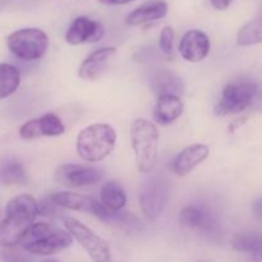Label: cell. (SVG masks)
Returning a JSON list of instances; mask_svg holds the SVG:
<instances>
[{"mask_svg": "<svg viewBox=\"0 0 262 262\" xmlns=\"http://www.w3.org/2000/svg\"><path fill=\"white\" fill-rule=\"evenodd\" d=\"M37 216L38 202L31 194L13 197L5 206V217L0 222V247H15L22 243Z\"/></svg>", "mask_w": 262, "mask_h": 262, "instance_id": "obj_1", "label": "cell"}, {"mask_svg": "<svg viewBox=\"0 0 262 262\" xmlns=\"http://www.w3.org/2000/svg\"><path fill=\"white\" fill-rule=\"evenodd\" d=\"M117 143V132L110 124L96 123L82 129L77 136V154L87 163L104 160L113 152Z\"/></svg>", "mask_w": 262, "mask_h": 262, "instance_id": "obj_2", "label": "cell"}, {"mask_svg": "<svg viewBox=\"0 0 262 262\" xmlns=\"http://www.w3.org/2000/svg\"><path fill=\"white\" fill-rule=\"evenodd\" d=\"M159 133L155 123L138 118L130 125V141L135 151L136 166L140 173H150L158 163Z\"/></svg>", "mask_w": 262, "mask_h": 262, "instance_id": "obj_3", "label": "cell"}, {"mask_svg": "<svg viewBox=\"0 0 262 262\" xmlns=\"http://www.w3.org/2000/svg\"><path fill=\"white\" fill-rule=\"evenodd\" d=\"M73 243L68 232L48 223H33L22 241V248L31 255L49 256L66 250Z\"/></svg>", "mask_w": 262, "mask_h": 262, "instance_id": "obj_4", "label": "cell"}, {"mask_svg": "<svg viewBox=\"0 0 262 262\" xmlns=\"http://www.w3.org/2000/svg\"><path fill=\"white\" fill-rule=\"evenodd\" d=\"M262 97V83L242 78L228 83L214 109L217 117L238 114Z\"/></svg>", "mask_w": 262, "mask_h": 262, "instance_id": "obj_5", "label": "cell"}, {"mask_svg": "<svg viewBox=\"0 0 262 262\" xmlns=\"http://www.w3.org/2000/svg\"><path fill=\"white\" fill-rule=\"evenodd\" d=\"M10 53L22 60H37L42 58L49 48V37L42 30L36 27L20 28L7 38Z\"/></svg>", "mask_w": 262, "mask_h": 262, "instance_id": "obj_6", "label": "cell"}, {"mask_svg": "<svg viewBox=\"0 0 262 262\" xmlns=\"http://www.w3.org/2000/svg\"><path fill=\"white\" fill-rule=\"evenodd\" d=\"M170 199V184L161 176L152 177L140 192V207L143 216L150 222L159 219Z\"/></svg>", "mask_w": 262, "mask_h": 262, "instance_id": "obj_7", "label": "cell"}, {"mask_svg": "<svg viewBox=\"0 0 262 262\" xmlns=\"http://www.w3.org/2000/svg\"><path fill=\"white\" fill-rule=\"evenodd\" d=\"M64 227L67 232L72 235L82 246L87 255L92 258L94 262H112V255H110L109 245L100 235H97L94 230L90 229L79 220L71 216L63 217Z\"/></svg>", "mask_w": 262, "mask_h": 262, "instance_id": "obj_8", "label": "cell"}, {"mask_svg": "<svg viewBox=\"0 0 262 262\" xmlns=\"http://www.w3.org/2000/svg\"><path fill=\"white\" fill-rule=\"evenodd\" d=\"M50 199L53 200V202L58 207L72 210V211L89 212V214H92L97 219L102 220V222L112 223L115 214V212L105 209L101 202L96 201L92 197L74 193V192H56V193L51 194Z\"/></svg>", "mask_w": 262, "mask_h": 262, "instance_id": "obj_9", "label": "cell"}, {"mask_svg": "<svg viewBox=\"0 0 262 262\" xmlns=\"http://www.w3.org/2000/svg\"><path fill=\"white\" fill-rule=\"evenodd\" d=\"M104 170L90 165L64 164L56 168L55 179L69 188H82L94 186L104 179Z\"/></svg>", "mask_w": 262, "mask_h": 262, "instance_id": "obj_10", "label": "cell"}, {"mask_svg": "<svg viewBox=\"0 0 262 262\" xmlns=\"http://www.w3.org/2000/svg\"><path fill=\"white\" fill-rule=\"evenodd\" d=\"M66 132L63 122L58 115L49 113L36 119L26 122L19 128V137L22 140H36L40 137H58Z\"/></svg>", "mask_w": 262, "mask_h": 262, "instance_id": "obj_11", "label": "cell"}, {"mask_svg": "<svg viewBox=\"0 0 262 262\" xmlns=\"http://www.w3.org/2000/svg\"><path fill=\"white\" fill-rule=\"evenodd\" d=\"M179 220L183 227L200 230L210 235L216 234L219 230L217 217L206 207L194 206V205L183 207L179 212Z\"/></svg>", "mask_w": 262, "mask_h": 262, "instance_id": "obj_12", "label": "cell"}, {"mask_svg": "<svg viewBox=\"0 0 262 262\" xmlns=\"http://www.w3.org/2000/svg\"><path fill=\"white\" fill-rule=\"evenodd\" d=\"M105 33L104 26L89 17H77L66 32V41L71 45L97 42Z\"/></svg>", "mask_w": 262, "mask_h": 262, "instance_id": "obj_13", "label": "cell"}, {"mask_svg": "<svg viewBox=\"0 0 262 262\" xmlns=\"http://www.w3.org/2000/svg\"><path fill=\"white\" fill-rule=\"evenodd\" d=\"M179 53L184 60L199 63L210 53V40L205 32L200 30H189L179 42Z\"/></svg>", "mask_w": 262, "mask_h": 262, "instance_id": "obj_14", "label": "cell"}, {"mask_svg": "<svg viewBox=\"0 0 262 262\" xmlns=\"http://www.w3.org/2000/svg\"><path fill=\"white\" fill-rule=\"evenodd\" d=\"M210 154L209 146L205 143H194L183 148L173 161V171L178 177L191 173L197 165L204 163Z\"/></svg>", "mask_w": 262, "mask_h": 262, "instance_id": "obj_15", "label": "cell"}, {"mask_svg": "<svg viewBox=\"0 0 262 262\" xmlns=\"http://www.w3.org/2000/svg\"><path fill=\"white\" fill-rule=\"evenodd\" d=\"M117 49L115 48H101L92 51L83 61L78 69V74L82 79L86 81H95L100 78L106 69L110 59L115 55Z\"/></svg>", "mask_w": 262, "mask_h": 262, "instance_id": "obj_16", "label": "cell"}, {"mask_svg": "<svg viewBox=\"0 0 262 262\" xmlns=\"http://www.w3.org/2000/svg\"><path fill=\"white\" fill-rule=\"evenodd\" d=\"M168 13V3L165 0H148L133 9L125 18L128 26H141L155 22L164 18Z\"/></svg>", "mask_w": 262, "mask_h": 262, "instance_id": "obj_17", "label": "cell"}, {"mask_svg": "<svg viewBox=\"0 0 262 262\" xmlns=\"http://www.w3.org/2000/svg\"><path fill=\"white\" fill-rule=\"evenodd\" d=\"M184 104L182 99L176 95H161L158 97L155 106V119L160 124L168 125L176 122L183 114Z\"/></svg>", "mask_w": 262, "mask_h": 262, "instance_id": "obj_18", "label": "cell"}, {"mask_svg": "<svg viewBox=\"0 0 262 262\" xmlns=\"http://www.w3.org/2000/svg\"><path fill=\"white\" fill-rule=\"evenodd\" d=\"M151 89L158 96L176 95L181 96L184 92L183 81L168 69H159L151 77Z\"/></svg>", "mask_w": 262, "mask_h": 262, "instance_id": "obj_19", "label": "cell"}, {"mask_svg": "<svg viewBox=\"0 0 262 262\" xmlns=\"http://www.w3.org/2000/svg\"><path fill=\"white\" fill-rule=\"evenodd\" d=\"M233 250L252 255L255 260H262V233L255 230L238 232L232 238Z\"/></svg>", "mask_w": 262, "mask_h": 262, "instance_id": "obj_20", "label": "cell"}, {"mask_svg": "<svg viewBox=\"0 0 262 262\" xmlns=\"http://www.w3.org/2000/svg\"><path fill=\"white\" fill-rule=\"evenodd\" d=\"M27 170L20 160L15 158H4L0 160V183L13 186L27 182Z\"/></svg>", "mask_w": 262, "mask_h": 262, "instance_id": "obj_21", "label": "cell"}, {"mask_svg": "<svg viewBox=\"0 0 262 262\" xmlns=\"http://www.w3.org/2000/svg\"><path fill=\"white\" fill-rule=\"evenodd\" d=\"M100 199L101 205L109 211L117 212L122 211L123 207L127 204V196L118 182L110 181L102 184L101 191H100Z\"/></svg>", "mask_w": 262, "mask_h": 262, "instance_id": "obj_22", "label": "cell"}, {"mask_svg": "<svg viewBox=\"0 0 262 262\" xmlns=\"http://www.w3.org/2000/svg\"><path fill=\"white\" fill-rule=\"evenodd\" d=\"M20 84V72L9 63H0V100L12 96Z\"/></svg>", "mask_w": 262, "mask_h": 262, "instance_id": "obj_23", "label": "cell"}, {"mask_svg": "<svg viewBox=\"0 0 262 262\" xmlns=\"http://www.w3.org/2000/svg\"><path fill=\"white\" fill-rule=\"evenodd\" d=\"M239 46H252L262 43V12L246 23L237 35Z\"/></svg>", "mask_w": 262, "mask_h": 262, "instance_id": "obj_24", "label": "cell"}, {"mask_svg": "<svg viewBox=\"0 0 262 262\" xmlns=\"http://www.w3.org/2000/svg\"><path fill=\"white\" fill-rule=\"evenodd\" d=\"M0 261L2 262H33L32 255L23 248H3L0 251Z\"/></svg>", "mask_w": 262, "mask_h": 262, "instance_id": "obj_25", "label": "cell"}, {"mask_svg": "<svg viewBox=\"0 0 262 262\" xmlns=\"http://www.w3.org/2000/svg\"><path fill=\"white\" fill-rule=\"evenodd\" d=\"M173 43H174V31L170 26H165L160 32V45L161 51L165 55H170L173 53Z\"/></svg>", "mask_w": 262, "mask_h": 262, "instance_id": "obj_26", "label": "cell"}, {"mask_svg": "<svg viewBox=\"0 0 262 262\" xmlns=\"http://www.w3.org/2000/svg\"><path fill=\"white\" fill-rule=\"evenodd\" d=\"M56 209H58V206L54 204L50 197L38 202V215H42V216H54L58 212Z\"/></svg>", "mask_w": 262, "mask_h": 262, "instance_id": "obj_27", "label": "cell"}, {"mask_svg": "<svg viewBox=\"0 0 262 262\" xmlns=\"http://www.w3.org/2000/svg\"><path fill=\"white\" fill-rule=\"evenodd\" d=\"M232 2L233 0H210V4L216 10H225L232 4Z\"/></svg>", "mask_w": 262, "mask_h": 262, "instance_id": "obj_28", "label": "cell"}, {"mask_svg": "<svg viewBox=\"0 0 262 262\" xmlns=\"http://www.w3.org/2000/svg\"><path fill=\"white\" fill-rule=\"evenodd\" d=\"M252 211H253V215L262 222V197L253 201Z\"/></svg>", "mask_w": 262, "mask_h": 262, "instance_id": "obj_29", "label": "cell"}, {"mask_svg": "<svg viewBox=\"0 0 262 262\" xmlns=\"http://www.w3.org/2000/svg\"><path fill=\"white\" fill-rule=\"evenodd\" d=\"M99 2L104 5H124L135 0H99Z\"/></svg>", "mask_w": 262, "mask_h": 262, "instance_id": "obj_30", "label": "cell"}, {"mask_svg": "<svg viewBox=\"0 0 262 262\" xmlns=\"http://www.w3.org/2000/svg\"><path fill=\"white\" fill-rule=\"evenodd\" d=\"M43 262H59V261H55V260H48V261H43Z\"/></svg>", "mask_w": 262, "mask_h": 262, "instance_id": "obj_31", "label": "cell"}, {"mask_svg": "<svg viewBox=\"0 0 262 262\" xmlns=\"http://www.w3.org/2000/svg\"><path fill=\"white\" fill-rule=\"evenodd\" d=\"M197 262H207V261H197Z\"/></svg>", "mask_w": 262, "mask_h": 262, "instance_id": "obj_32", "label": "cell"}]
</instances>
